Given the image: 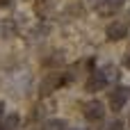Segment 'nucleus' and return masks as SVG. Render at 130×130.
I'll return each mask as SVG.
<instances>
[{
  "mask_svg": "<svg viewBox=\"0 0 130 130\" xmlns=\"http://www.w3.org/2000/svg\"><path fill=\"white\" fill-rule=\"evenodd\" d=\"M101 130H126V128H123L121 121H112V123H107L105 128H101Z\"/></svg>",
  "mask_w": 130,
  "mask_h": 130,
  "instance_id": "8",
  "label": "nucleus"
},
{
  "mask_svg": "<svg viewBox=\"0 0 130 130\" xmlns=\"http://www.w3.org/2000/svg\"><path fill=\"white\" fill-rule=\"evenodd\" d=\"M107 2H110V5H112V7H117V5H121V2H123V0H107Z\"/></svg>",
  "mask_w": 130,
  "mask_h": 130,
  "instance_id": "10",
  "label": "nucleus"
},
{
  "mask_svg": "<svg viewBox=\"0 0 130 130\" xmlns=\"http://www.w3.org/2000/svg\"><path fill=\"white\" fill-rule=\"evenodd\" d=\"M126 64H128V66H130V53H128V57H126Z\"/></svg>",
  "mask_w": 130,
  "mask_h": 130,
  "instance_id": "11",
  "label": "nucleus"
},
{
  "mask_svg": "<svg viewBox=\"0 0 130 130\" xmlns=\"http://www.w3.org/2000/svg\"><path fill=\"white\" fill-rule=\"evenodd\" d=\"M128 34V27H126V23H119V21H114V23H110L107 25V37L112 39V41H119V39H123Z\"/></svg>",
  "mask_w": 130,
  "mask_h": 130,
  "instance_id": "3",
  "label": "nucleus"
},
{
  "mask_svg": "<svg viewBox=\"0 0 130 130\" xmlns=\"http://www.w3.org/2000/svg\"><path fill=\"white\" fill-rule=\"evenodd\" d=\"M41 130H64V121H62V119H50V121L43 123Z\"/></svg>",
  "mask_w": 130,
  "mask_h": 130,
  "instance_id": "6",
  "label": "nucleus"
},
{
  "mask_svg": "<svg viewBox=\"0 0 130 130\" xmlns=\"http://www.w3.org/2000/svg\"><path fill=\"white\" fill-rule=\"evenodd\" d=\"M101 73H103V78H105L107 82H114V80L119 78V73H117L114 66H105V69H101Z\"/></svg>",
  "mask_w": 130,
  "mask_h": 130,
  "instance_id": "5",
  "label": "nucleus"
},
{
  "mask_svg": "<svg viewBox=\"0 0 130 130\" xmlns=\"http://www.w3.org/2000/svg\"><path fill=\"white\" fill-rule=\"evenodd\" d=\"M85 117H87V121H101L105 117V105L101 101H89L85 105Z\"/></svg>",
  "mask_w": 130,
  "mask_h": 130,
  "instance_id": "2",
  "label": "nucleus"
},
{
  "mask_svg": "<svg viewBox=\"0 0 130 130\" xmlns=\"http://www.w3.org/2000/svg\"><path fill=\"white\" fill-rule=\"evenodd\" d=\"M18 123H21L18 114H11V117H7V119H5V123H2V126H5L7 130H16V128H18Z\"/></svg>",
  "mask_w": 130,
  "mask_h": 130,
  "instance_id": "7",
  "label": "nucleus"
},
{
  "mask_svg": "<svg viewBox=\"0 0 130 130\" xmlns=\"http://www.w3.org/2000/svg\"><path fill=\"white\" fill-rule=\"evenodd\" d=\"M71 130H80V128H71Z\"/></svg>",
  "mask_w": 130,
  "mask_h": 130,
  "instance_id": "13",
  "label": "nucleus"
},
{
  "mask_svg": "<svg viewBox=\"0 0 130 130\" xmlns=\"http://www.w3.org/2000/svg\"><path fill=\"white\" fill-rule=\"evenodd\" d=\"M2 110H5V105H2V103H0V117H2Z\"/></svg>",
  "mask_w": 130,
  "mask_h": 130,
  "instance_id": "12",
  "label": "nucleus"
},
{
  "mask_svg": "<svg viewBox=\"0 0 130 130\" xmlns=\"http://www.w3.org/2000/svg\"><path fill=\"white\" fill-rule=\"evenodd\" d=\"M128 96H130V89H114V91H110V107L114 110V112H119V110H123V105L128 103Z\"/></svg>",
  "mask_w": 130,
  "mask_h": 130,
  "instance_id": "1",
  "label": "nucleus"
},
{
  "mask_svg": "<svg viewBox=\"0 0 130 130\" xmlns=\"http://www.w3.org/2000/svg\"><path fill=\"white\" fill-rule=\"evenodd\" d=\"M105 85H107V80L103 78L101 71H94V73L89 75V80H87V89H89V91H101Z\"/></svg>",
  "mask_w": 130,
  "mask_h": 130,
  "instance_id": "4",
  "label": "nucleus"
},
{
  "mask_svg": "<svg viewBox=\"0 0 130 130\" xmlns=\"http://www.w3.org/2000/svg\"><path fill=\"white\" fill-rule=\"evenodd\" d=\"M11 2H14V0H0V7H9Z\"/></svg>",
  "mask_w": 130,
  "mask_h": 130,
  "instance_id": "9",
  "label": "nucleus"
}]
</instances>
